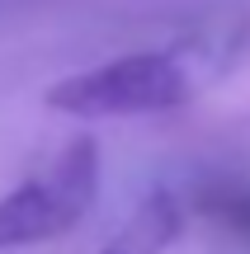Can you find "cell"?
I'll return each mask as SVG.
<instances>
[{
	"label": "cell",
	"mask_w": 250,
	"mask_h": 254,
	"mask_svg": "<svg viewBox=\"0 0 250 254\" xmlns=\"http://www.w3.org/2000/svg\"><path fill=\"white\" fill-rule=\"evenodd\" d=\"M198 71L179 52H128L81 75H66L47 90V109L71 118H128V113H166L189 104Z\"/></svg>",
	"instance_id": "obj_1"
},
{
	"label": "cell",
	"mask_w": 250,
	"mask_h": 254,
	"mask_svg": "<svg viewBox=\"0 0 250 254\" xmlns=\"http://www.w3.org/2000/svg\"><path fill=\"white\" fill-rule=\"evenodd\" d=\"M94 198H99V146L94 136H76L43 174L0 198V250L66 236L90 217Z\"/></svg>",
	"instance_id": "obj_2"
},
{
	"label": "cell",
	"mask_w": 250,
	"mask_h": 254,
	"mask_svg": "<svg viewBox=\"0 0 250 254\" xmlns=\"http://www.w3.org/2000/svg\"><path fill=\"white\" fill-rule=\"evenodd\" d=\"M179 226H184V212H179L175 193L156 189V193H147V198L137 202V212L118 226V236L99 254H166L175 245Z\"/></svg>",
	"instance_id": "obj_3"
},
{
	"label": "cell",
	"mask_w": 250,
	"mask_h": 254,
	"mask_svg": "<svg viewBox=\"0 0 250 254\" xmlns=\"http://www.w3.org/2000/svg\"><path fill=\"white\" fill-rule=\"evenodd\" d=\"M222 221H232L236 231H250V193H241V198H232V202H222Z\"/></svg>",
	"instance_id": "obj_4"
}]
</instances>
